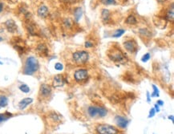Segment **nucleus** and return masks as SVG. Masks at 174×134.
Segmentation results:
<instances>
[{"instance_id": "27", "label": "nucleus", "mask_w": 174, "mask_h": 134, "mask_svg": "<svg viewBox=\"0 0 174 134\" xmlns=\"http://www.w3.org/2000/svg\"><path fill=\"white\" fill-rule=\"evenodd\" d=\"M19 90L21 92H23V93H28L30 92V88L29 86L26 84V83H23L21 85H19Z\"/></svg>"}, {"instance_id": "40", "label": "nucleus", "mask_w": 174, "mask_h": 134, "mask_svg": "<svg viewBox=\"0 0 174 134\" xmlns=\"http://www.w3.org/2000/svg\"><path fill=\"white\" fill-rule=\"evenodd\" d=\"M169 120H171V121H173V115L169 116Z\"/></svg>"}, {"instance_id": "29", "label": "nucleus", "mask_w": 174, "mask_h": 134, "mask_svg": "<svg viewBox=\"0 0 174 134\" xmlns=\"http://www.w3.org/2000/svg\"><path fill=\"white\" fill-rule=\"evenodd\" d=\"M153 92L152 94V97H159L160 96V94H159V90H158L157 87L155 85V84H153Z\"/></svg>"}, {"instance_id": "37", "label": "nucleus", "mask_w": 174, "mask_h": 134, "mask_svg": "<svg viewBox=\"0 0 174 134\" xmlns=\"http://www.w3.org/2000/svg\"><path fill=\"white\" fill-rule=\"evenodd\" d=\"M157 105H159V106H162V105H164V102L162 101V100H158Z\"/></svg>"}, {"instance_id": "16", "label": "nucleus", "mask_w": 174, "mask_h": 134, "mask_svg": "<svg viewBox=\"0 0 174 134\" xmlns=\"http://www.w3.org/2000/svg\"><path fill=\"white\" fill-rule=\"evenodd\" d=\"M115 122L116 125L121 129H125L127 125L129 124V120L127 118L124 117L122 116H116Z\"/></svg>"}, {"instance_id": "24", "label": "nucleus", "mask_w": 174, "mask_h": 134, "mask_svg": "<svg viewBox=\"0 0 174 134\" xmlns=\"http://www.w3.org/2000/svg\"><path fill=\"white\" fill-rule=\"evenodd\" d=\"M124 33H125V30L122 29V28H120V29L116 30L112 36H113V38H120L121 36H122Z\"/></svg>"}, {"instance_id": "35", "label": "nucleus", "mask_w": 174, "mask_h": 134, "mask_svg": "<svg viewBox=\"0 0 174 134\" xmlns=\"http://www.w3.org/2000/svg\"><path fill=\"white\" fill-rule=\"evenodd\" d=\"M160 106H159V105H157V104H156L155 105V108H154V109H155V111H156V113H159V112H160Z\"/></svg>"}, {"instance_id": "7", "label": "nucleus", "mask_w": 174, "mask_h": 134, "mask_svg": "<svg viewBox=\"0 0 174 134\" xmlns=\"http://www.w3.org/2000/svg\"><path fill=\"white\" fill-rule=\"evenodd\" d=\"M11 43L13 45L14 48L15 49L20 55H23L27 50V47H26L25 42L22 40L21 38H13V40H11Z\"/></svg>"}, {"instance_id": "41", "label": "nucleus", "mask_w": 174, "mask_h": 134, "mask_svg": "<svg viewBox=\"0 0 174 134\" xmlns=\"http://www.w3.org/2000/svg\"><path fill=\"white\" fill-rule=\"evenodd\" d=\"M0 64L2 65V64H3V63H2V62H0Z\"/></svg>"}, {"instance_id": "2", "label": "nucleus", "mask_w": 174, "mask_h": 134, "mask_svg": "<svg viewBox=\"0 0 174 134\" xmlns=\"http://www.w3.org/2000/svg\"><path fill=\"white\" fill-rule=\"evenodd\" d=\"M107 56L114 63H120V64H125L127 62V57L124 56L123 51L118 48H110L107 51Z\"/></svg>"}, {"instance_id": "23", "label": "nucleus", "mask_w": 174, "mask_h": 134, "mask_svg": "<svg viewBox=\"0 0 174 134\" xmlns=\"http://www.w3.org/2000/svg\"><path fill=\"white\" fill-rule=\"evenodd\" d=\"M11 116H12V114L8 113V112H6L5 113H2V114H0V124L3 123V121L8 120L9 118L11 117Z\"/></svg>"}, {"instance_id": "15", "label": "nucleus", "mask_w": 174, "mask_h": 134, "mask_svg": "<svg viewBox=\"0 0 174 134\" xmlns=\"http://www.w3.org/2000/svg\"><path fill=\"white\" fill-rule=\"evenodd\" d=\"M100 15H101L102 22H103L105 24H108V23H111V21H112V13H111V11H110L108 9H102Z\"/></svg>"}, {"instance_id": "21", "label": "nucleus", "mask_w": 174, "mask_h": 134, "mask_svg": "<svg viewBox=\"0 0 174 134\" xmlns=\"http://www.w3.org/2000/svg\"><path fill=\"white\" fill-rule=\"evenodd\" d=\"M82 15H83V10L81 7H76L74 10V17L76 21H79Z\"/></svg>"}, {"instance_id": "11", "label": "nucleus", "mask_w": 174, "mask_h": 134, "mask_svg": "<svg viewBox=\"0 0 174 134\" xmlns=\"http://www.w3.org/2000/svg\"><path fill=\"white\" fill-rule=\"evenodd\" d=\"M3 26L5 27V29L8 31L9 33L11 34H15L18 31V26H17L16 23L13 19H7V21L4 22Z\"/></svg>"}, {"instance_id": "5", "label": "nucleus", "mask_w": 174, "mask_h": 134, "mask_svg": "<svg viewBox=\"0 0 174 134\" xmlns=\"http://www.w3.org/2000/svg\"><path fill=\"white\" fill-rule=\"evenodd\" d=\"M72 59L77 64H84L89 59V53L84 50H79L72 54Z\"/></svg>"}, {"instance_id": "6", "label": "nucleus", "mask_w": 174, "mask_h": 134, "mask_svg": "<svg viewBox=\"0 0 174 134\" xmlns=\"http://www.w3.org/2000/svg\"><path fill=\"white\" fill-rule=\"evenodd\" d=\"M124 48L129 53L133 54L137 51L138 45H137V41L134 40L133 38H127L123 42Z\"/></svg>"}, {"instance_id": "3", "label": "nucleus", "mask_w": 174, "mask_h": 134, "mask_svg": "<svg viewBox=\"0 0 174 134\" xmlns=\"http://www.w3.org/2000/svg\"><path fill=\"white\" fill-rule=\"evenodd\" d=\"M97 134H120L121 130L113 125L107 124H99L95 128Z\"/></svg>"}, {"instance_id": "14", "label": "nucleus", "mask_w": 174, "mask_h": 134, "mask_svg": "<svg viewBox=\"0 0 174 134\" xmlns=\"http://www.w3.org/2000/svg\"><path fill=\"white\" fill-rule=\"evenodd\" d=\"M65 84V79L64 75L61 74L55 75L52 81V86L54 88H61Z\"/></svg>"}, {"instance_id": "9", "label": "nucleus", "mask_w": 174, "mask_h": 134, "mask_svg": "<svg viewBox=\"0 0 174 134\" xmlns=\"http://www.w3.org/2000/svg\"><path fill=\"white\" fill-rule=\"evenodd\" d=\"M52 93V89L51 87L48 83H42L39 88V97H40L41 99L46 100L48 99L49 97L51 96Z\"/></svg>"}, {"instance_id": "10", "label": "nucleus", "mask_w": 174, "mask_h": 134, "mask_svg": "<svg viewBox=\"0 0 174 134\" xmlns=\"http://www.w3.org/2000/svg\"><path fill=\"white\" fill-rule=\"evenodd\" d=\"M35 51L36 53L41 57H48L50 55L48 46L45 43H39L35 47Z\"/></svg>"}, {"instance_id": "20", "label": "nucleus", "mask_w": 174, "mask_h": 134, "mask_svg": "<svg viewBox=\"0 0 174 134\" xmlns=\"http://www.w3.org/2000/svg\"><path fill=\"white\" fill-rule=\"evenodd\" d=\"M173 3L171 4V7H169V8L168 9V11H166L165 15H164V18L167 21L169 22H173V17H174V14H173Z\"/></svg>"}, {"instance_id": "39", "label": "nucleus", "mask_w": 174, "mask_h": 134, "mask_svg": "<svg viewBox=\"0 0 174 134\" xmlns=\"http://www.w3.org/2000/svg\"><path fill=\"white\" fill-rule=\"evenodd\" d=\"M147 97H148V101L150 102V97H149V92H147Z\"/></svg>"}, {"instance_id": "32", "label": "nucleus", "mask_w": 174, "mask_h": 134, "mask_svg": "<svg viewBox=\"0 0 174 134\" xmlns=\"http://www.w3.org/2000/svg\"><path fill=\"white\" fill-rule=\"evenodd\" d=\"M55 69L57 70V71H62L64 69V65L62 64L61 63H56L55 64Z\"/></svg>"}, {"instance_id": "25", "label": "nucleus", "mask_w": 174, "mask_h": 134, "mask_svg": "<svg viewBox=\"0 0 174 134\" xmlns=\"http://www.w3.org/2000/svg\"><path fill=\"white\" fill-rule=\"evenodd\" d=\"M139 33L140 36H145V37H150L151 36V33H150L149 30L147 28H141L139 31Z\"/></svg>"}, {"instance_id": "22", "label": "nucleus", "mask_w": 174, "mask_h": 134, "mask_svg": "<svg viewBox=\"0 0 174 134\" xmlns=\"http://www.w3.org/2000/svg\"><path fill=\"white\" fill-rule=\"evenodd\" d=\"M8 105V98L4 95H0V108Z\"/></svg>"}, {"instance_id": "13", "label": "nucleus", "mask_w": 174, "mask_h": 134, "mask_svg": "<svg viewBox=\"0 0 174 134\" xmlns=\"http://www.w3.org/2000/svg\"><path fill=\"white\" fill-rule=\"evenodd\" d=\"M50 14V11L48 6L45 4H41L37 9V15L41 19H46L48 18Z\"/></svg>"}, {"instance_id": "17", "label": "nucleus", "mask_w": 174, "mask_h": 134, "mask_svg": "<svg viewBox=\"0 0 174 134\" xmlns=\"http://www.w3.org/2000/svg\"><path fill=\"white\" fill-rule=\"evenodd\" d=\"M48 120L52 124H59L61 122L62 116L56 112H50L48 115Z\"/></svg>"}, {"instance_id": "28", "label": "nucleus", "mask_w": 174, "mask_h": 134, "mask_svg": "<svg viewBox=\"0 0 174 134\" xmlns=\"http://www.w3.org/2000/svg\"><path fill=\"white\" fill-rule=\"evenodd\" d=\"M94 47V42L92 40H86L84 43V48H91Z\"/></svg>"}, {"instance_id": "19", "label": "nucleus", "mask_w": 174, "mask_h": 134, "mask_svg": "<svg viewBox=\"0 0 174 134\" xmlns=\"http://www.w3.org/2000/svg\"><path fill=\"white\" fill-rule=\"evenodd\" d=\"M124 23L129 26H135L138 23V21H137V17L134 15H129L124 20Z\"/></svg>"}, {"instance_id": "1", "label": "nucleus", "mask_w": 174, "mask_h": 134, "mask_svg": "<svg viewBox=\"0 0 174 134\" xmlns=\"http://www.w3.org/2000/svg\"><path fill=\"white\" fill-rule=\"evenodd\" d=\"M39 69V63L35 56H30L27 57L23 67V73L27 75H32Z\"/></svg>"}, {"instance_id": "12", "label": "nucleus", "mask_w": 174, "mask_h": 134, "mask_svg": "<svg viewBox=\"0 0 174 134\" xmlns=\"http://www.w3.org/2000/svg\"><path fill=\"white\" fill-rule=\"evenodd\" d=\"M26 30L27 31L28 34L31 36H37L38 35L37 26L30 19H27V21H26Z\"/></svg>"}, {"instance_id": "18", "label": "nucleus", "mask_w": 174, "mask_h": 134, "mask_svg": "<svg viewBox=\"0 0 174 134\" xmlns=\"http://www.w3.org/2000/svg\"><path fill=\"white\" fill-rule=\"evenodd\" d=\"M33 103L32 98H30V97H27V98H23V99L20 100L19 102V108L20 110H24L27 107H28L31 104Z\"/></svg>"}, {"instance_id": "33", "label": "nucleus", "mask_w": 174, "mask_h": 134, "mask_svg": "<svg viewBox=\"0 0 174 134\" xmlns=\"http://www.w3.org/2000/svg\"><path fill=\"white\" fill-rule=\"evenodd\" d=\"M155 114H156V111H155V109H154V108H151L149 111V115H148V118L153 117V116H155Z\"/></svg>"}, {"instance_id": "4", "label": "nucleus", "mask_w": 174, "mask_h": 134, "mask_svg": "<svg viewBox=\"0 0 174 134\" xmlns=\"http://www.w3.org/2000/svg\"><path fill=\"white\" fill-rule=\"evenodd\" d=\"M88 114L91 118H103L107 116V110L103 106L91 105L88 108Z\"/></svg>"}, {"instance_id": "30", "label": "nucleus", "mask_w": 174, "mask_h": 134, "mask_svg": "<svg viewBox=\"0 0 174 134\" xmlns=\"http://www.w3.org/2000/svg\"><path fill=\"white\" fill-rule=\"evenodd\" d=\"M150 58H151L150 53H146V54H145V55H144L143 56H142L141 61L144 62V63H146V62H148V60H149Z\"/></svg>"}, {"instance_id": "34", "label": "nucleus", "mask_w": 174, "mask_h": 134, "mask_svg": "<svg viewBox=\"0 0 174 134\" xmlns=\"http://www.w3.org/2000/svg\"><path fill=\"white\" fill-rule=\"evenodd\" d=\"M3 30L2 28H0V42L4 40V37H3Z\"/></svg>"}, {"instance_id": "8", "label": "nucleus", "mask_w": 174, "mask_h": 134, "mask_svg": "<svg viewBox=\"0 0 174 134\" xmlns=\"http://www.w3.org/2000/svg\"><path fill=\"white\" fill-rule=\"evenodd\" d=\"M74 79L78 83H84L88 79V72L87 69H80L76 70L74 73Z\"/></svg>"}, {"instance_id": "26", "label": "nucleus", "mask_w": 174, "mask_h": 134, "mask_svg": "<svg viewBox=\"0 0 174 134\" xmlns=\"http://www.w3.org/2000/svg\"><path fill=\"white\" fill-rule=\"evenodd\" d=\"M99 2L103 5H117V2L116 0H99Z\"/></svg>"}, {"instance_id": "36", "label": "nucleus", "mask_w": 174, "mask_h": 134, "mask_svg": "<svg viewBox=\"0 0 174 134\" xmlns=\"http://www.w3.org/2000/svg\"><path fill=\"white\" fill-rule=\"evenodd\" d=\"M3 9H4V5H3V3H0V13L3 11Z\"/></svg>"}, {"instance_id": "38", "label": "nucleus", "mask_w": 174, "mask_h": 134, "mask_svg": "<svg viewBox=\"0 0 174 134\" xmlns=\"http://www.w3.org/2000/svg\"><path fill=\"white\" fill-rule=\"evenodd\" d=\"M156 1H157V2L159 3H161V4H163V3H165L167 0H156Z\"/></svg>"}, {"instance_id": "31", "label": "nucleus", "mask_w": 174, "mask_h": 134, "mask_svg": "<svg viewBox=\"0 0 174 134\" xmlns=\"http://www.w3.org/2000/svg\"><path fill=\"white\" fill-rule=\"evenodd\" d=\"M64 24L65 25V27H67V28H69V27H71L72 24V23L70 19H65L64 20Z\"/></svg>"}]
</instances>
